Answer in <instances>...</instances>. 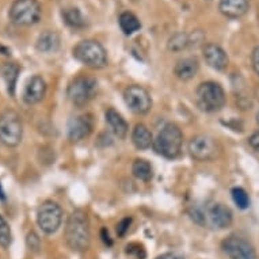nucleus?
Masks as SVG:
<instances>
[{"label": "nucleus", "mask_w": 259, "mask_h": 259, "mask_svg": "<svg viewBox=\"0 0 259 259\" xmlns=\"http://www.w3.org/2000/svg\"><path fill=\"white\" fill-rule=\"evenodd\" d=\"M191 220L201 227H208L212 230H225L232 224L234 214L227 205L221 202H204L191 205L189 209Z\"/></svg>", "instance_id": "nucleus-1"}, {"label": "nucleus", "mask_w": 259, "mask_h": 259, "mask_svg": "<svg viewBox=\"0 0 259 259\" xmlns=\"http://www.w3.org/2000/svg\"><path fill=\"white\" fill-rule=\"evenodd\" d=\"M90 221L85 212L76 209L68 216L65 224V242L69 248L81 252L90 246Z\"/></svg>", "instance_id": "nucleus-2"}, {"label": "nucleus", "mask_w": 259, "mask_h": 259, "mask_svg": "<svg viewBox=\"0 0 259 259\" xmlns=\"http://www.w3.org/2000/svg\"><path fill=\"white\" fill-rule=\"evenodd\" d=\"M183 144L182 131L175 123H167L157 133L156 139L153 140V149L157 155L166 159H175L181 155Z\"/></svg>", "instance_id": "nucleus-3"}, {"label": "nucleus", "mask_w": 259, "mask_h": 259, "mask_svg": "<svg viewBox=\"0 0 259 259\" xmlns=\"http://www.w3.org/2000/svg\"><path fill=\"white\" fill-rule=\"evenodd\" d=\"M73 57L84 64L90 68L102 69L107 65V53L106 49L102 47V44L94 39H85L80 41L76 47L73 48Z\"/></svg>", "instance_id": "nucleus-4"}, {"label": "nucleus", "mask_w": 259, "mask_h": 259, "mask_svg": "<svg viewBox=\"0 0 259 259\" xmlns=\"http://www.w3.org/2000/svg\"><path fill=\"white\" fill-rule=\"evenodd\" d=\"M23 137V122L21 115L13 109H7L0 114V143L9 148L21 144Z\"/></svg>", "instance_id": "nucleus-5"}, {"label": "nucleus", "mask_w": 259, "mask_h": 259, "mask_svg": "<svg viewBox=\"0 0 259 259\" xmlns=\"http://www.w3.org/2000/svg\"><path fill=\"white\" fill-rule=\"evenodd\" d=\"M227 102L224 89L216 81H205L197 89V103L204 111L214 113L221 110Z\"/></svg>", "instance_id": "nucleus-6"}, {"label": "nucleus", "mask_w": 259, "mask_h": 259, "mask_svg": "<svg viewBox=\"0 0 259 259\" xmlns=\"http://www.w3.org/2000/svg\"><path fill=\"white\" fill-rule=\"evenodd\" d=\"M42 10L38 0H14L10 7L9 17L14 25L33 26L38 23Z\"/></svg>", "instance_id": "nucleus-7"}, {"label": "nucleus", "mask_w": 259, "mask_h": 259, "mask_svg": "<svg viewBox=\"0 0 259 259\" xmlns=\"http://www.w3.org/2000/svg\"><path fill=\"white\" fill-rule=\"evenodd\" d=\"M98 90V81L91 76H81L75 77L68 85L67 95L68 99L72 102L73 106L83 107L87 103H90L95 97Z\"/></svg>", "instance_id": "nucleus-8"}, {"label": "nucleus", "mask_w": 259, "mask_h": 259, "mask_svg": "<svg viewBox=\"0 0 259 259\" xmlns=\"http://www.w3.org/2000/svg\"><path fill=\"white\" fill-rule=\"evenodd\" d=\"M37 223L42 232L47 235L55 234L63 223V209L55 201H44L37 212Z\"/></svg>", "instance_id": "nucleus-9"}, {"label": "nucleus", "mask_w": 259, "mask_h": 259, "mask_svg": "<svg viewBox=\"0 0 259 259\" xmlns=\"http://www.w3.org/2000/svg\"><path fill=\"white\" fill-rule=\"evenodd\" d=\"M221 250L230 259H258L254 246L239 235H230L221 242Z\"/></svg>", "instance_id": "nucleus-10"}, {"label": "nucleus", "mask_w": 259, "mask_h": 259, "mask_svg": "<svg viewBox=\"0 0 259 259\" xmlns=\"http://www.w3.org/2000/svg\"><path fill=\"white\" fill-rule=\"evenodd\" d=\"M123 99L126 106L135 113V114L143 115L147 114L151 107H152V99L151 95L144 87L141 85L133 84L129 85L125 91H123Z\"/></svg>", "instance_id": "nucleus-11"}, {"label": "nucleus", "mask_w": 259, "mask_h": 259, "mask_svg": "<svg viewBox=\"0 0 259 259\" xmlns=\"http://www.w3.org/2000/svg\"><path fill=\"white\" fill-rule=\"evenodd\" d=\"M217 143L214 139L209 136H200L193 137L189 143V152L196 160L208 161L212 160L217 156Z\"/></svg>", "instance_id": "nucleus-12"}, {"label": "nucleus", "mask_w": 259, "mask_h": 259, "mask_svg": "<svg viewBox=\"0 0 259 259\" xmlns=\"http://www.w3.org/2000/svg\"><path fill=\"white\" fill-rule=\"evenodd\" d=\"M94 122L91 115L83 114L73 117L68 123V137L71 141H80L93 132Z\"/></svg>", "instance_id": "nucleus-13"}, {"label": "nucleus", "mask_w": 259, "mask_h": 259, "mask_svg": "<svg viewBox=\"0 0 259 259\" xmlns=\"http://www.w3.org/2000/svg\"><path fill=\"white\" fill-rule=\"evenodd\" d=\"M45 94H47V83L42 76L35 75V76L30 77L25 90H23V101L27 105H35L45 98Z\"/></svg>", "instance_id": "nucleus-14"}, {"label": "nucleus", "mask_w": 259, "mask_h": 259, "mask_svg": "<svg viewBox=\"0 0 259 259\" xmlns=\"http://www.w3.org/2000/svg\"><path fill=\"white\" fill-rule=\"evenodd\" d=\"M202 55L209 67L216 71H223L228 65V56L220 45L217 44H206L202 49Z\"/></svg>", "instance_id": "nucleus-15"}, {"label": "nucleus", "mask_w": 259, "mask_h": 259, "mask_svg": "<svg viewBox=\"0 0 259 259\" xmlns=\"http://www.w3.org/2000/svg\"><path fill=\"white\" fill-rule=\"evenodd\" d=\"M250 10L248 0H220L219 3V11L224 17L231 19H238L244 17Z\"/></svg>", "instance_id": "nucleus-16"}, {"label": "nucleus", "mask_w": 259, "mask_h": 259, "mask_svg": "<svg viewBox=\"0 0 259 259\" xmlns=\"http://www.w3.org/2000/svg\"><path fill=\"white\" fill-rule=\"evenodd\" d=\"M200 69V63L196 57H185L179 60L174 68L175 76L183 81L191 80Z\"/></svg>", "instance_id": "nucleus-17"}, {"label": "nucleus", "mask_w": 259, "mask_h": 259, "mask_svg": "<svg viewBox=\"0 0 259 259\" xmlns=\"http://www.w3.org/2000/svg\"><path fill=\"white\" fill-rule=\"evenodd\" d=\"M105 117H106V123L111 129V132L114 133L118 139H125L127 131H129V126H127L126 121L122 118V115L114 109H109Z\"/></svg>", "instance_id": "nucleus-18"}, {"label": "nucleus", "mask_w": 259, "mask_h": 259, "mask_svg": "<svg viewBox=\"0 0 259 259\" xmlns=\"http://www.w3.org/2000/svg\"><path fill=\"white\" fill-rule=\"evenodd\" d=\"M35 48L41 53H53L60 48V35L56 31L47 30L38 35Z\"/></svg>", "instance_id": "nucleus-19"}, {"label": "nucleus", "mask_w": 259, "mask_h": 259, "mask_svg": "<svg viewBox=\"0 0 259 259\" xmlns=\"http://www.w3.org/2000/svg\"><path fill=\"white\" fill-rule=\"evenodd\" d=\"M132 143L137 149H147L153 144L152 133L144 123H137L132 132Z\"/></svg>", "instance_id": "nucleus-20"}, {"label": "nucleus", "mask_w": 259, "mask_h": 259, "mask_svg": "<svg viewBox=\"0 0 259 259\" xmlns=\"http://www.w3.org/2000/svg\"><path fill=\"white\" fill-rule=\"evenodd\" d=\"M19 72H21V68H19V65L17 63H7L2 68V75H3V79L6 81V85H7V93L11 97H15Z\"/></svg>", "instance_id": "nucleus-21"}, {"label": "nucleus", "mask_w": 259, "mask_h": 259, "mask_svg": "<svg viewBox=\"0 0 259 259\" xmlns=\"http://www.w3.org/2000/svg\"><path fill=\"white\" fill-rule=\"evenodd\" d=\"M61 17H63L64 23L72 29H83L87 25L85 18L83 17V14L76 7H67L61 11Z\"/></svg>", "instance_id": "nucleus-22"}, {"label": "nucleus", "mask_w": 259, "mask_h": 259, "mask_svg": "<svg viewBox=\"0 0 259 259\" xmlns=\"http://www.w3.org/2000/svg\"><path fill=\"white\" fill-rule=\"evenodd\" d=\"M118 23L125 35H132L133 33H136L141 29V23L139 21V18L135 14L129 13V11H125V13L119 15Z\"/></svg>", "instance_id": "nucleus-23"}, {"label": "nucleus", "mask_w": 259, "mask_h": 259, "mask_svg": "<svg viewBox=\"0 0 259 259\" xmlns=\"http://www.w3.org/2000/svg\"><path fill=\"white\" fill-rule=\"evenodd\" d=\"M132 172L137 179L143 182H148L153 177V168L151 163L144 159H136L132 164Z\"/></svg>", "instance_id": "nucleus-24"}, {"label": "nucleus", "mask_w": 259, "mask_h": 259, "mask_svg": "<svg viewBox=\"0 0 259 259\" xmlns=\"http://www.w3.org/2000/svg\"><path fill=\"white\" fill-rule=\"evenodd\" d=\"M167 47H168V51L174 52V53L185 51V49L189 48V34L183 33V31L175 33V34L171 35L170 39H168Z\"/></svg>", "instance_id": "nucleus-25"}, {"label": "nucleus", "mask_w": 259, "mask_h": 259, "mask_svg": "<svg viewBox=\"0 0 259 259\" xmlns=\"http://www.w3.org/2000/svg\"><path fill=\"white\" fill-rule=\"evenodd\" d=\"M13 243V232L10 228L9 223L6 221V219L0 214V246L3 248L11 246Z\"/></svg>", "instance_id": "nucleus-26"}, {"label": "nucleus", "mask_w": 259, "mask_h": 259, "mask_svg": "<svg viewBox=\"0 0 259 259\" xmlns=\"http://www.w3.org/2000/svg\"><path fill=\"white\" fill-rule=\"evenodd\" d=\"M232 200H234L235 205L238 206L239 209H247L250 206V197L247 194V191L242 187H234L232 191Z\"/></svg>", "instance_id": "nucleus-27"}, {"label": "nucleus", "mask_w": 259, "mask_h": 259, "mask_svg": "<svg viewBox=\"0 0 259 259\" xmlns=\"http://www.w3.org/2000/svg\"><path fill=\"white\" fill-rule=\"evenodd\" d=\"M126 254L131 255V256H135L136 259H145V256H147L144 247L139 244V243H131V244H127Z\"/></svg>", "instance_id": "nucleus-28"}, {"label": "nucleus", "mask_w": 259, "mask_h": 259, "mask_svg": "<svg viewBox=\"0 0 259 259\" xmlns=\"http://www.w3.org/2000/svg\"><path fill=\"white\" fill-rule=\"evenodd\" d=\"M26 244L29 247L30 251H33V252H38L39 248H41V240H39L38 235L35 234V232H29L27 234V238H26Z\"/></svg>", "instance_id": "nucleus-29"}, {"label": "nucleus", "mask_w": 259, "mask_h": 259, "mask_svg": "<svg viewBox=\"0 0 259 259\" xmlns=\"http://www.w3.org/2000/svg\"><path fill=\"white\" fill-rule=\"evenodd\" d=\"M205 34L201 30H196L191 34H189V48H196L204 42Z\"/></svg>", "instance_id": "nucleus-30"}, {"label": "nucleus", "mask_w": 259, "mask_h": 259, "mask_svg": "<svg viewBox=\"0 0 259 259\" xmlns=\"http://www.w3.org/2000/svg\"><path fill=\"white\" fill-rule=\"evenodd\" d=\"M131 224H132V219L131 217H125V219H122L117 224V234H118L119 238H123L126 235V232L131 228Z\"/></svg>", "instance_id": "nucleus-31"}, {"label": "nucleus", "mask_w": 259, "mask_h": 259, "mask_svg": "<svg viewBox=\"0 0 259 259\" xmlns=\"http://www.w3.org/2000/svg\"><path fill=\"white\" fill-rule=\"evenodd\" d=\"M251 65L254 72L259 76V47L254 48V51L251 53Z\"/></svg>", "instance_id": "nucleus-32"}, {"label": "nucleus", "mask_w": 259, "mask_h": 259, "mask_svg": "<svg viewBox=\"0 0 259 259\" xmlns=\"http://www.w3.org/2000/svg\"><path fill=\"white\" fill-rule=\"evenodd\" d=\"M248 144L254 151L259 152V131L251 135L250 139H248Z\"/></svg>", "instance_id": "nucleus-33"}, {"label": "nucleus", "mask_w": 259, "mask_h": 259, "mask_svg": "<svg viewBox=\"0 0 259 259\" xmlns=\"http://www.w3.org/2000/svg\"><path fill=\"white\" fill-rule=\"evenodd\" d=\"M101 238H102L103 243H105L106 246H113V240H111L110 234H109V231H107L106 228H102V230H101Z\"/></svg>", "instance_id": "nucleus-34"}, {"label": "nucleus", "mask_w": 259, "mask_h": 259, "mask_svg": "<svg viewBox=\"0 0 259 259\" xmlns=\"http://www.w3.org/2000/svg\"><path fill=\"white\" fill-rule=\"evenodd\" d=\"M156 259H185V256L179 254H175V252H166V254L159 255Z\"/></svg>", "instance_id": "nucleus-35"}, {"label": "nucleus", "mask_w": 259, "mask_h": 259, "mask_svg": "<svg viewBox=\"0 0 259 259\" xmlns=\"http://www.w3.org/2000/svg\"><path fill=\"white\" fill-rule=\"evenodd\" d=\"M0 55L10 56V55H11V52H10L9 48H6V47H3V45H0Z\"/></svg>", "instance_id": "nucleus-36"}, {"label": "nucleus", "mask_w": 259, "mask_h": 259, "mask_svg": "<svg viewBox=\"0 0 259 259\" xmlns=\"http://www.w3.org/2000/svg\"><path fill=\"white\" fill-rule=\"evenodd\" d=\"M6 193L5 190H3V187H2V185H0V201H6Z\"/></svg>", "instance_id": "nucleus-37"}, {"label": "nucleus", "mask_w": 259, "mask_h": 259, "mask_svg": "<svg viewBox=\"0 0 259 259\" xmlns=\"http://www.w3.org/2000/svg\"><path fill=\"white\" fill-rule=\"evenodd\" d=\"M256 122H258V125H259V111L256 113Z\"/></svg>", "instance_id": "nucleus-38"}]
</instances>
